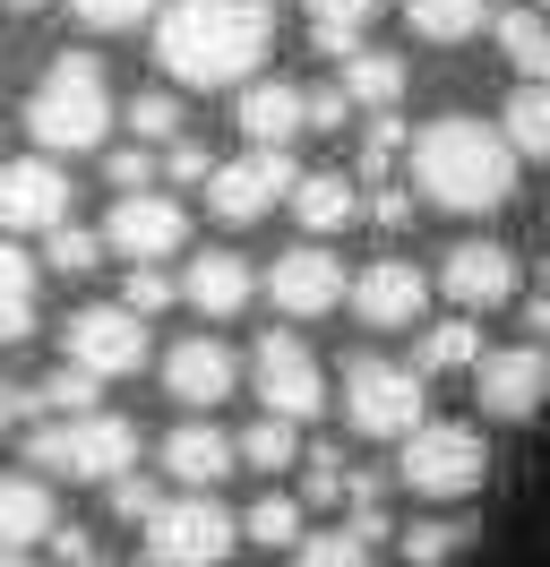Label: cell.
Segmentation results:
<instances>
[{"label":"cell","mask_w":550,"mask_h":567,"mask_svg":"<svg viewBox=\"0 0 550 567\" xmlns=\"http://www.w3.org/2000/svg\"><path fill=\"white\" fill-rule=\"evenodd\" d=\"M353 104H344V86H309V130H344Z\"/></svg>","instance_id":"bcb514c9"},{"label":"cell","mask_w":550,"mask_h":567,"mask_svg":"<svg viewBox=\"0 0 550 567\" xmlns=\"http://www.w3.org/2000/svg\"><path fill=\"white\" fill-rule=\"evenodd\" d=\"M516 301H524V336H542V344H550V292H542V284H524Z\"/></svg>","instance_id":"7dc6e473"},{"label":"cell","mask_w":550,"mask_h":567,"mask_svg":"<svg viewBox=\"0 0 550 567\" xmlns=\"http://www.w3.org/2000/svg\"><path fill=\"white\" fill-rule=\"evenodd\" d=\"M103 507H112V516H121V525H146V516H155V507H164V491H155V482H146V473H112V482H103Z\"/></svg>","instance_id":"ab89813d"},{"label":"cell","mask_w":550,"mask_h":567,"mask_svg":"<svg viewBox=\"0 0 550 567\" xmlns=\"http://www.w3.org/2000/svg\"><path fill=\"white\" fill-rule=\"evenodd\" d=\"M473 395H481V422H533V413L550 404V344H542V336L481 344Z\"/></svg>","instance_id":"30bf717a"},{"label":"cell","mask_w":550,"mask_h":567,"mask_svg":"<svg viewBox=\"0 0 550 567\" xmlns=\"http://www.w3.org/2000/svg\"><path fill=\"white\" fill-rule=\"evenodd\" d=\"M155 379H164L172 404L206 413V404H224V395L241 388V353L224 344V336H172L164 361H155Z\"/></svg>","instance_id":"e0dca14e"},{"label":"cell","mask_w":550,"mask_h":567,"mask_svg":"<svg viewBox=\"0 0 550 567\" xmlns=\"http://www.w3.org/2000/svg\"><path fill=\"white\" fill-rule=\"evenodd\" d=\"M0 567H34V550H0Z\"/></svg>","instance_id":"f907efd6"},{"label":"cell","mask_w":550,"mask_h":567,"mask_svg":"<svg viewBox=\"0 0 550 567\" xmlns=\"http://www.w3.org/2000/svg\"><path fill=\"white\" fill-rule=\"evenodd\" d=\"M412 164V198L439 215H499L516 198V146L499 138V121L481 112H439L421 121L405 146Z\"/></svg>","instance_id":"7a4b0ae2"},{"label":"cell","mask_w":550,"mask_h":567,"mask_svg":"<svg viewBox=\"0 0 550 567\" xmlns=\"http://www.w3.org/2000/svg\"><path fill=\"white\" fill-rule=\"evenodd\" d=\"M284 207H293V224H302V241H336L344 224H361V189H353L344 173H293Z\"/></svg>","instance_id":"7402d4cb"},{"label":"cell","mask_w":550,"mask_h":567,"mask_svg":"<svg viewBox=\"0 0 550 567\" xmlns=\"http://www.w3.org/2000/svg\"><path fill=\"white\" fill-rule=\"evenodd\" d=\"M190 241V207L172 189H121V207L103 215V249H121L130 267H164Z\"/></svg>","instance_id":"7c38bea8"},{"label":"cell","mask_w":550,"mask_h":567,"mask_svg":"<svg viewBox=\"0 0 550 567\" xmlns=\"http://www.w3.org/2000/svg\"><path fill=\"white\" fill-rule=\"evenodd\" d=\"M524 284H542V292H550V258H542V276H524Z\"/></svg>","instance_id":"f5cc1de1"},{"label":"cell","mask_w":550,"mask_h":567,"mask_svg":"<svg viewBox=\"0 0 550 567\" xmlns=\"http://www.w3.org/2000/svg\"><path fill=\"white\" fill-rule=\"evenodd\" d=\"M473 361H481V319H465V310H447L439 327H421V344H412V370H421V379L473 370Z\"/></svg>","instance_id":"484cf974"},{"label":"cell","mask_w":550,"mask_h":567,"mask_svg":"<svg viewBox=\"0 0 550 567\" xmlns=\"http://www.w3.org/2000/svg\"><path fill=\"white\" fill-rule=\"evenodd\" d=\"M61 567H112V559H95V550H78V559H61Z\"/></svg>","instance_id":"816d5d0a"},{"label":"cell","mask_w":550,"mask_h":567,"mask_svg":"<svg viewBox=\"0 0 550 567\" xmlns=\"http://www.w3.org/2000/svg\"><path fill=\"white\" fill-rule=\"evenodd\" d=\"M405 27L421 43H473L490 27V0H405Z\"/></svg>","instance_id":"83f0119b"},{"label":"cell","mask_w":550,"mask_h":567,"mask_svg":"<svg viewBox=\"0 0 550 567\" xmlns=\"http://www.w3.org/2000/svg\"><path fill=\"white\" fill-rule=\"evenodd\" d=\"M121 301H130L138 319H155V310H172V301H181V284H172L164 267H130V292H121Z\"/></svg>","instance_id":"7bdbcfd3"},{"label":"cell","mask_w":550,"mask_h":567,"mask_svg":"<svg viewBox=\"0 0 550 567\" xmlns=\"http://www.w3.org/2000/svg\"><path fill=\"white\" fill-rule=\"evenodd\" d=\"M396 473H405L412 498H430V507H465V498L490 482V447H481L473 422H421L405 430V456H396Z\"/></svg>","instance_id":"5b68a950"},{"label":"cell","mask_w":550,"mask_h":567,"mask_svg":"<svg viewBox=\"0 0 550 567\" xmlns=\"http://www.w3.org/2000/svg\"><path fill=\"white\" fill-rule=\"evenodd\" d=\"M69 207H78V189H69L61 155H18V164H0V233H9V241L69 224Z\"/></svg>","instance_id":"5bb4252c"},{"label":"cell","mask_w":550,"mask_h":567,"mask_svg":"<svg viewBox=\"0 0 550 567\" xmlns=\"http://www.w3.org/2000/svg\"><path fill=\"white\" fill-rule=\"evenodd\" d=\"M146 353H155V344H146V319H138L130 301H86V310L61 327V361L78 379H95V388L103 379H138Z\"/></svg>","instance_id":"52a82bcc"},{"label":"cell","mask_w":550,"mask_h":567,"mask_svg":"<svg viewBox=\"0 0 550 567\" xmlns=\"http://www.w3.org/2000/svg\"><path fill=\"white\" fill-rule=\"evenodd\" d=\"M533 9H550V0H533Z\"/></svg>","instance_id":"db71d44e"},{"label":"cell","mask_w":550,"mask_h":567,"mask_svg":"<svg viewBox=\"0 0 550 567\" xmlns=\"http://www.w3.org/2000/svg\"><path fill=\"white\" fill-rule=\"evenodd\" d=\"M499 138L524 155V164H550V78H524L499 112Z\"/></svg>","instance_id":"4316f807"},{"label":"cell","mask_w":550,"mask_h":567,"mask_svg":"<svg viewBox=\"0 0 550 567\" xmlns=\"http://www.w3.org/2000/svg\"><path fill=\"white\" fill-rule=\"evenodd\" d=\"M233 464H241L233 430H215V422H172L164 430V482H181V491H215Z\"/></svg>","instance_id":"44dd1931"},{"label":"cell","mask_w":550,"mask_h":567,"mask_svg":"<svg viewBox=\"0 0 550 567\" xmlns=\"http://www.w3.org/2000/svg\"><path fill=\"white\" fill-rule=\"evenodd\" d=\"M86 404H95V379H78V370H52V379H43V388H27L18 395V413H27V422H61V413H86Z\"/></svg>","instance_id":"d6a6232c"},{"label":"cell","mask_w":550,"mask_h":567,"mask_svg":"<svg viewBox=\"0 0 550 567\" xmlns=\"http://www.w3.org/2000/svg\"><path fill=\"white\" fill-rule=\"evenodd\" d=\"M344 301H353V319L370 327V336H396V327H421V310H430V276H421L412 258H370L361 276L344 284Z\"/></svg>","instance_id":"9a60e30c"},{"label":"cell","mask_w":550,"mask_h":567,"mask_svg":"<svg viewBox=\"0 0 550 567\" xmlns=\"http://www.w3.org/2000/svg\"><path fill=\"white\" fill-rule=\"evenodd\" d=\"M34 301H43V276H34L27 249L0 233V344H27L34 336Z\"/></svg>","instance_id":"cb8c5ba5"},{"label":"cell","mask_w":550,"mask_h":567,"mask_svg":"<svg viewBox=\"0 0 550 567\" xmlns=\"http://www.w3.org/2000/svg\"><path fill=\"white\" fill-rule=\"evenodd\" d=\"M293 567H378V559L353 525H327V533H302V542H293Z\"/></svg>","instance_id":"e575fe53"},{"label":"cell","mask_w":550,"mask_h":567,"mask_svg":"<svg viewBox=\"0 0 550 567\" xmlns=\"http://www.w3.org/2000/svg\"><path fill=\"white\" fill-rule=\"evenodd\" d=\"M233 130H241V146H293L309 130V86H293V78H249L233 95Z\"/></svg>","instance_id":"ac0fdd59"},{"label":"cell","mask_w":550,"mask_h":567,"mask_svg":"<svg viewBox=\"0 0 550 567\" xmlns=\"http://www.w3.org/2000/svg\"><path fill=\"white\" fill-rule=\"evenodd\" d=\"M344 507H353V533H361V542H387V533H396V516H387V498H378V482L370 473H353V482H344Z\"/></svg>","instance_id":"60d3db41"},{"label":"cell","mask_w":550,"mask_h":567,"mask_svg":"<svg viewBox=\"0 0 550 567\" xmlns=\"http://www.w3.org/2000/svg\"><path fill=\"white\" fill-rule=\"evenodd\" d=\"M61 533V498L52 482L18 464V473H0V550H34V542H52Z\"/></svg>","instance_id":"ffe728a7"},{"label":"cell","mask_w":550,"mask_h":567,"mask_svg":"<svg viewBox=\"0 0 550 567\" xmlns=\"http://www.w3.org/2000/svg\"><path fill=\"white\" fill-rule=\"evenodd\" d=\"M27 464L43 473V482H112V473H130L138 464V422H121V413H103V404H86V413H61V422H34L27 430Z\"/></svg>","instance_id":"277c9868"},{"label":"cell","mask_w":550,"mask_h":567,"mask_svg":"<svg viewBox=\"0 0 550 567\" xmlns=\"http://www.w3.org/2000/svg\"><path fill=\"white\" fill-rule=\"evenodd\" d=\"M155 9H164V0H69V18H78L86 35H138Z\"/></svg>","instance_id":"d590c367"},{"label":"cell","mask_w":550,"mask_h":567,"mask_svg":"<svg viewBox=\"0 0 550 567\" xmlns=\"http://www.w3.org/2000/svg\"><path fill=\"white\" fill-rule=\"evenodd\" d=\"M241 533H249L258 550H293V542L309 533V507H302L293 491H267L258 507H249V516H241Z\"/></svg>","instance_id":"1f68e13d"},{"label":"cell","mask_w":550,"mask_h":567,"mask_svg":"<svg viewBox=\"0 0 550 567\" xmlns=\"http://www.w3.org/2000/svg\"><path fill=\"white\" fill-rule=\"evenodd\" d=\"M103 181H112V189H155V146H112V155H103Z\"/></svg>","instance_id":"ee69618b"},{"label":"cell","mask_w":550,"mask_h":567,"mask_svg":"<svg viewBox=\"0 0 550 567\" xmlns=\"http://www.w3.org/2000/svg\"><path fill=\"white\" fill-rule=\"evenodd\" d=\"M344 104H361V112H396L405 104V86H412V70H405V52H344Z\"/></svg>","instance_id":"603a6c76"},{"label":"cell","mask_w":550,"mask_h":567,"mask_svg":"<svg viewBox=\"0 0 550 567\" xmlns=\"http://www.w3.org/2000/svg\"><path fill=\"white\" fill-rule=\"evenodd\" d=\"M344 258L327 241H293L284 258H275L267 276H258V292H267L284 319H327V310H344Z\"/></svg>","instance_id":"4fadbf2b"},{"label":"cell","mask_w":550,"mask_h":567,"mask_svg":"<svg viewBox=\"0 0 550 567\" xmlns=\"http://www.w3.org/2000/svg\"><path fill=\"white\" fill-rule=\"evenodd\" d=\"M206 173H215V155H206V146H190V138L155 146V181H164V189H190V181L206 189Z\"/></svg>","instance_id":"b9f144b4"},{"label":"cell","mask_w":550,"mask_h":567,"mask_svg":"<svg viewBox=\"0 0 550 567\" xmlns=\"http://www.w3.org/2000/svg\"><path fill=\"white\" fill-rule=\"evenodd\" d=\"M430 292H447V310H465V319L516 310V292H524V258H516L508 241H456V249L439 258Z\"/></svg>","instance_id":"8fae6325"},{"label":"cell","mask_w":550,"mask_h":567,"mask_svg":"<svg viewBox=\"0 0 550 567\" xmlns=\"http://www.w3.org/2000/svg\"><path fill=\"white\" fill-rule=\"evenodd\" d=\"M465 550H473V516H465V507H456V516L430 507V516L405 533V567H447V559H465Z\"/></svg>","instance_id":"f1b7e54d"},{"label":"cell","mask_w":550,"mask_h":567,"mask_svg":"<svg viewBox=\"0 0 550 567\" xmlns=\"http://www.w3.org/2000/svg\"><path fill=\"white\" fill-rule=\"evenodd\" d=\"M370 18H378V0H309V52H327V61L361 52Z\"/></svg>","instance_id":"f546056e"},{"label":"cell","mask_w":550,"mask_h":567,"mask_svg":"<svg viewBox=\"0 0 550 567\" xmlns=\"http://www.w3.org/2000/svg\"><path fill=\"white\" fill-rule=\"evenodd\" d=\"M130 130L146 146H172V138H190V104H181L172 86H146V95L130 104Z\"/></svg>","instance_id":"836d02e7"},{"label":"cell","mask_w":550,"mask_h":567,"mask_svg":"<svg viewBox=\"0 0 550 567\" xmlns=\"http://www.w3.org/2000/svg\"><path fill=\"white\" fill-rule=\"evenodd\" d=\"M405 146H412L405 121H396V112H370V130H361V181L378 189V181L396 173V155H405Z\"/></svg>","instance_id":"8d00e7d4"},{"label":"cell","mask_w":550,"mask_h":567,"mask_svg":"<svg viewBox=\"0 0 550 567\" xmlns=\"http://www.w3.org/2000/svg\"><path fill=\"white\" fill-rule=\"evenodd\" d=\"M0 9H9V18H34V9H43V0H0Z\"/></svg>","instance_id":"681fc988"},{"label":"cell","mask_w":550,"mask_h":567,"mask_svg":"<svg viewBox=\"0 0 550 567\" xmlns=\"http://www.w3.org/2000/svg\"><path fill=\"white\" fill-rule=\"evenodd\" d=\"M233 456L249 464V473H284V464H302V422L267 413V422H249V430L233 439Z\"/></svg>","instance_id":"4dcf8cb0"},{"label":"cell","mask_w":550,"mask_h":567,"mask_svg":"<svg viewBox=\"0 0 550 567\" xmlns=\"http://www.w3.org/2000/svg\"><path fill=\"white\" fill-rule=\"evenodd\" d=\"M249 379H258V404L284 413V422H318V404H327V370H318V353L302 336H267L258 361H249Z\"/></svg>","instance_id":"2e32d148"},{"label":"cell","mask_w":550,"mask_h":567,"mask_svg":"<svg viewBox=\"0 0 550 567\" xmlns=\"http://www.w3.org/2000/svg\"><path fill=\"white\" fill-rule=\"evenodd\" d=\"M27 138L43 155H103L112 138V78L95 52H61L27 95Z\"/></svg>","instance_id":"3957f363"},{"label":"cell","mask_w":550,"mask_h":567,"mask_svg":"<svg viewBox=\"0 0 550 567\" xmlns=\"http://www.w3.org/2000/svg\"><path fill=\"white\" fill-rule=\"evenodd\" d=\"M18 422V388H9V379H0V430Z\"/></svg>","instance_id":"c3c4849f"},{"label":"cell","mask_w":550,"mask_h":567,"mask_svg":"<svg viewBox=\"0 0 550 567\" xmlns=\"http://www.w3.org/2000/svg\"><path fill=\"white\" fill-rule=\"evenodd\" d=\"M43 258H52V276H95L103 233H86V224H52V233H43Z\"/></svg>","instance_id":"f35d334b"},{"label":"cell","mask_w":550,"mask_h":567,"mask_svg":"<svg viewBox=\"0 0 550 567\" xmlns=\"http://www.w3.org/2000/svg\"><path fill=\"white\" fill-rule=\"evenodd\" d=\"M344 482H353V464H344L336 447H302V491H293L302 507H336Z\"/></svg>","instance_id":"74e56055"},{"label":"cell","mask_w":550,"mask_h":567,"mask_svg":"<svg viewBox=\"0 0 550 567\" xmlns=\"http://www.w3.org/2000/svg\"><path fill=\"white\" fill-rule=\"evenodd\" d=\"M344 422L361 439H405L421 422V370L387 353H353L344 361Z\"/></svg>","instance_id":"ba28073f"},{"label":"cell","mask_w":550,"mask_h":567,"mask_svg":"<svg viewBox=\"0 0 550 567\" xmlns=\"http://www.w3.org/2000/svg\"><path fill=\"white\" fill-rule=\"evenodd\" d=\"M284 189H293V155L284 146H241L233 164L206 173V215L224 233H249V224H267L284 207Z\"/></svg>","instance_id":"9c48e42d"},{"label":"cell","mask_w":550,"mask_h":567,"mask_svg":"<svg viewBox=\"0 0 550 567\" xmlns=\"http://www.w3.org/2000/svg\"><path fill=\"white\" fill-rule=\"evenodd\" d=\"M138 533H146V559H155V567H224V559H233V542H241L233 507L206 498V491L164 498Z\"/></svg>","instance_id":"8992f818"},{"label":"cell","mask_w":550,"mask_h":567,"mask_svg":"<svg viewBox=\"0 0 550 567\" xmlns=\"http://www.w3.org/2000/svg\"><path fill=\"white\" fill-rule=\"evenodd\" d=\"M181 301H190L198 319H241V310L258 301V267H249L241 249H198L190 276H181Z\"/></svg>","instance_id":"d6986e66"},{"label":"cell","mask_w":550,"mask_h":567,"mask_svg":"<svg viewBox=\"0 0 550 567\" xmlns=\"http://www.w3.org/2000/svg\"><path fill=\"white\" fill-rule=\"evenodd\" d=\"M275 27H284L275 0H172L164 18H155V70L172 86L224 95V86L267 70Z\"/></svg>","instance_id":"6da1fadb"},{"label":"cell","mask_w":550,"mask_h":567,"mask_svg":"<svg viewBox=\"0 0 550 567\" xmlns=\"http://www.w3.org/2000/svg\"><path fill=\"white\" fill-rule=\"evenodd\" d=\"M412 207H421L412 189H387V181H378L370 198H361V224H378V233H405V224H412Z\"/></svg>","instance_id":"f6af8a7d"},{"label":"cell","mask_w":550,"mask_h":567,"mask_svg":"<svg viewBox=\"0 0 550 567\" xmlns=\"http://www.w3.org/2000/svg\"><path fill=\"white\" fill-rule=\"evenodd\" d=\"M490 35H499V52H508L516 78H550V9H490Z\"/></svg>","instance_id":"d4e9b609"}]
</instances>
